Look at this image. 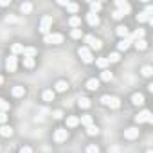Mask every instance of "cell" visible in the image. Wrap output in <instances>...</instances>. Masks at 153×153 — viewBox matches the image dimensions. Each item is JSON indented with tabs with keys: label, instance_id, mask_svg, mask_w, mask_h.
<instances>
[{
	"label": "cell",
	"instance_id": "1",
	"mask_svg": "<svg viewBox=\"0 0 153 153\" xmlns=\"http://www.w3.org/2000/svg\"><path fill=\"white\" fill-rule=\"evenodd\" d=\"M43 42L49 43V45H59V43L63 42V36H61L59 33H49V34L43 36Z\"/></svg>",
	"mask_w": 153,
	"mask_h": 153
},
{
	"label": "cell",
	"instance_id": "2",
	"mask_svg": "<svg viewBox=\"0 0 153 153\" xmlns=\"http://www.w3.org/2000/svg\"><path fill=\"white\" fill-rule=\"evenodd\" d=\"M101 103L106 105V106H110V108H119L121 106V99L115 97V96H103L101 97Z\"/></svg>",
	"mask_w": 153,
	"mask_h": 153
},
{
	"label": "cell",
	"instance_id": "3",
	"mask_svg": "<svg viewBox=\"0 0 153 153\" xmlns=\"http://www.w3.org/2000/svg\"><path fill=\"white\" fill-rule=\"evenodd\" d=\"M135 123H137V124H140V123H153V115H151V112H149V110H142V112H139V114L135 115Z\"/></svg>",
	"mask_w": 153,
	"mask_h": 153
},
{
	"label": "cell",
	"instance_id": "4",
	"mask_svg": "<svg viewBox=\"0 0 153 153\" xmlns=\"http://www.w3.org/2000/svg\"><path fill=\"white\" fill-rule=\"evenodd\" d=\"M51 25H52V16H43V18H42V22H40V33H42L43 36H45V34H49Z\"/></svg>",
	"mask_w": 153,
	"mask_h": 153
},
{
	"label": "cell",
	"instance_id": "5",
	"mask_svg": "<svg viewBox=\"0 0 153 153\" xmlns=\"http://www.w3.org/2000/svg\"><path fill=\"white\" fill-rule=\"evenodd\" d=\"M85 43H88V47H90V49H94V51H99V49L103 47V43H101V40H97V38H94L92 34H87V36H85Z\"/></svg>",
	"mask_w": 153,
	"mask_h": 153
},
{
	"label": "cell",
	"instance_id": "6",
	"mask_svg": "<svg viewBox=\"0 0 153 153\" xmlns=\"http://www.w3.org/2000/svg\"><path fill=\"white\" fill-rule=\"evenodd\" d=\"M78 54H79V58H81L85 63H92V61H94V56H92V52H90L88 47H79Z\"/></svg>",
	"mask_w": 153,
	"mask_h": 153
},
{
	"label": "cell",
	"instance_id": "7",
	"mask_svg": "<svg viewBox=\"0 0 153 153\" xmlns=\"http://www.w3.org/2000/svg\"><path fill=\"white\" fill-rule=\"evenodd\" d=\"M115 6H117V11H119L123 16L130 15V11H131V6H130L128 2H124V0H117V2H115Z\"/></svg>",
	"mask_w": 153,
	"mask_h": 153
},
{
	"label": "cell",
	"instance_id": "8",
	"mask_svg": "<svg viewBox=\"0 0 153 153\" xmlns=\"http://www.w3.org/2000/svg\"><path fill=\"white\" fill-rule=\"evenodd\" d=\"M67 139H68V130L67 128H58L54 131V140L56 142H65Z\"/></svg>",
	"mask_w": 153,
	"mask_h": 153
},
{
	"label": "cell",
	"instance_id": "9",
	"mask_svg": "<svg viewBox=\"0 0 153 153\" xmlns=\"http://www.w3.org/2000/svg\"><path fill=\"white\" fill-rule=\"evenodd\" d=\"M16 65H18V61H16V56H9L7 59H6V68H7V72H15L16 70Z\"/></svg>",
	"mask_w": 153,
	"mask_h": 153
},
{
	"label": "cell",
	"instance_id": "10",
	"mask_svg": "<svg viewBox=\"0 0 153 153\" xmlns=\"http://www.w3.org/2000/svg\"><path fill=\"white\" fill-rule=\"evenodd\" d=\"M137 137H139V128H126V130H124V139L133 140V139H137Z\"/></svg>",
	"mask_w": 153,
	"mask_h": 153
},
{
	"label": "cell",
	"instance_id": "11",
	"mask_svg": "<svg viewBox=\"0 0 153 153\" xmlns=\"http://www.w3.org/2000/svg\"><path fill=\"white\" fill-rule=\"evenodd\" d=\"M87 22H88L92 27H96V25H99V16H97L96 13H87Z\"/></svg>",
	"mask_w": 153,
	"mask_h": 153
},
{
	"label": "cell",
	"instance_id": "12",
	"mask_svg": "<svg viewBox=\"0 0 153 153\" xmlns=\"http://www.w3.org/2000/svg\"><path fill=\"white\" fill-rule=\"evenodd\" d=\"M131 43H133V42H131L130 38H124V40H121V42L117 43V49H119V51H126V49H130Z\"/></svg>",
	"mask_w": 153,
	"mask_h": 153
},
{
	"label": "cell",
	"instance_id": "13",
	"mask_svg": "<svg viewBox=\"0 0 153 153\" xmlns=\"http://www.w3.org/2000/svg\"><path fill=\"white\" fill-rule=\"evenodd\" d=\"M36 49L34 47H24V51H22V54H24V58H34L36 56Z\"/></svg>",
	"mask_w": 153,
	"mask_h": 153
},
{
	"label": "cell",
	"instance_id": "14",
	"mask_svg": "<svg viewBox=\"0 0 153 153\" xmlns=\"http://www.w3.org/2000/svg\"><path fill=\"white\" fill-rule=\"evenodd\" d=\"M117 34L124 40V38H128V36H130V29H128L126 25H119V27H117Z\"/></svg>",
	"mask_w": 153,
	"mask_h": 153
},
{
	"label": "cell",
	"instance_id": "15",
	"mask_svg": "<svg viewBox=\"0 0 153 153\" xmlns=\"http://www.w3.org/2000/svg\"><path fill=\"white\" fill-rule=\"evenodd\" d=\"M128 38H130L131 42H133V40H135V42H137V40H144V29H137V31H135L133 34H130Z\"/></svg>",
	"mask_w": 153,
	"mask_h": 153
},
{
	"label": "cell",
	"instance_id": "16",
	"mask_svg": "<svg viewBox=\"0 0 153 153\" xmlns=\"http://www.w3.org/2000/svg\"><path fill=\"white\" fill-rule=\"evenodd\" d=\"M87 88H88V90H97V88H99V79H96V78L88 79V81H87Z\"/></svg>",
	"mask_w": 153,
	"mask_h": 153
},
{
	"label": "cell",
	"instance_id": "17",
	"mask_svg": "<svg viewBox=\"0 0 153 153\" xmlns=\"http://www.w3.org/2000/svg\"><path fill=\"white\" fill-rule=\"evenodd\" d=\"M0 135H2V137H11V135H13V128L2 124V128H0Z\"/></svg>",
	"mask_w": 153,
	"mask_h": 153
},
{
	"label": "cell",
	"instance_id": "18",
	"mask_svg": "<svg viewBox=\"0 0 153 153\" xmlns=\"http://www.w3.org/2000/svg\"><path fill=\"white\" fill-rule=\"evenodd\" d=\"M11 92H13V96H15V97H22V96L25 94V88H24V87H20V85H16V87H13V90H11Z\"/></svg>",
	"mask_w": 153,
	"mask_h": 153
},
{
	"label": "cell",
	"instance_id": "19",
	"mask_svg": "<svg viewBox=\"0 0 153 153\" xmlns=\"http://www.w3.org/2000/svg\"><path fill=\"white\" fill-rule=\"evenodd\" d=\"M54 88H56V92H65V90H68V83L67 81H58Z\"/></svg>",
	"mask_w": 153,
	"mask_h": 153
},
{
	"label": "cell",
	"instance_id": "20",
	"mask_svg": "<svg viewBox=\"0 0 153 153\" xmlns=\"http://www.w3.org/2000/svg\"><path fill=\"white\" fill-rule=\"evenodd\" d=\"M42 99L47 101V103H51V101L54 99V90H45V92L42 94Z\"/></svg>",
	"mask_w": 153,
	"mask_h": 153
},
{
	"label": "cell",
	"instance_id": "21",
	"mask_svg": "<svg viewBox=\"0 0 153 153\" xmlns=\"http://www.w3.org/2000/svg\"><path fill=\"white\" fill-rule=\"evenodd\" d=\"M131 103H133V105H142V103H144V96L139 94V92L133 94V96H131Z\"/></svg>",
	"mask_w": 153,
	"mask_h": 153
},
{
	"label": "cell",
	"instance_id": "22",
	"mask_svg": "<svg viewBox=\"0 0 153 153\" xmlns=\"http://www.w3.org/2000/svg\"><path fill=\"white\" fill-rule=\"evenodd\" d=\"M78 124H79L78 117H67V128H76Z\"/></svg>",
	"mask_w": 153,
	"mask_h": 153
},
{
	"label": "cell",
	"instance_id": "23",
	"mask_svg": "<svg viewBox=\"0 0 153 153\" xmlns=\"http://www.w3.org/2000/svg\"><path fill=\"white\" fill-rule=\"evenodd\" d=\"M68 24H70V27H74V29H78V27L81 25V20H79V16H70Z\"/></svg>",
	"mask_w": 153,
	"mask_h": 153
},
{
	"label": "cell",
	"instance_id": "24",
	"mask_svg": "<svg viewBox=\"0 0 153 153\" xmlns=\"http://www.w3.org/2000/svg\"><path fill=\"white\" fill-rule=\"evenodd\" d=\"M137 22H139V24H142V22H153V20H151V16H148V15L142 11V13H139V15H137Z\"/></svg>",
	"mask_w": 153,
	"mask_h": 153
},
{
	"label": "cell",
	"instance_id": "25",
	"mask_svg": "<svg viewBox=\"0 0 153 153\" xmlns=\"http://www.w3.org/2000/svg\"><path fill=\"white\" fill-rule=\"evenodd\" d=\"M96 65H97L99 68H103V70H106V67H108L110 63H108V59H106V58H99V59H96Z\"/></svg>",
	"mask_w": 153,
	"mask_h": 153
},
{
	"label": "cell",
	"instance_id": "26",
	"mask_svg": "<svg viewBox=\"0 0 153 153\" xmlns=\"http://www.w3.org/2000/svg\"><path fill=\"white\" fill-rule=\"evenodd\" d=\"M65 7H67V11H68V13H72V15L79 11V6H78V4H74V2H68Z\"/></svg>",
	"mask_w": 153,
	"mask_h": 153
},
{
	"label": "cell",
	"instance_id": "27",
	"mask_svg": "<svg viewBox=\"0 0 153 153\" xmlns=\"http://www.w3.org/2000/svg\"><path fill=\"white\" fill-rule=\"evenodd\" d=\"M20 11H22L24 15H27V13H31V11H33V4H29V2H24V4L20 6Z\"/></svg>",
	"mask_w": 153,
	"mask_h": 153
},
{
	"label": "cell",
	"instance_id": "28",
	"mask_svg": "<svg viewBox=\"0 0 153 153\" xmlns=\"http://www.w3.org/2000/svg\"><path fill=\"white\" fill-rule=\"evenodd\" d=\"M9 108H11V105H9L6 99L0 97V112H9Z\"/></svg>",
	"mask_w": 153,
	"mask_h": 153
},
{
	"label": "cell",
	"instance_id": "29",
	"mask_svg": "<svg viewBox=\"0 0 153 153\" xmlns=\"http://www.w3.org/2000/svg\"><path fill=\"white\" fill-rule=\"evenodd\" d=\"M112 78H114V74H112L110 70H103V72H101V79H103V81H112Z\"/></svg>",
	"mask_w": 153,
	"mask_h": 153
},
{
	"label": "cell",
	"instance_id": "30",
	"mask_svg": "<svg viewBox=\"0 0 153 153\" xmlns=\"http://www.w3.org/2000/svg\"><path fill=\"white\" fill-rule=\"evenodd\" d=\"M11 51H13V56H16V54H22V51H24V45H20V43H13Z\"/></svg>",
	"mask_w": 153,
	"mask_h": 153
},
{
	"label": "cell",
	"instance_id": "31",
	"mask_svg": "<svg viewBox=\"0 0 153 153\" xmlns=\"http://www.w3.org/2000/svg\"><path fill=\"white\" fill-rule=\"evenodd\" d=\"M106 59H108V63H117L121 59V56H119V52H112L110 56H106Z\"/></svg>",
	"mask_w": 153,
	"mask_h": 153
},
{
	"label": "cell",
	"instance_id": "32",
	"mask_svg": "<svg viewBox=\"0 0 153 153\" xmlns=\"http://www.w3.org/2000/svg\"><path fill=\"white\" fill-rule=\"evenodd\" d=\"M99 11H101V4L99 2H90V13H96L97 15Z\"/></svg>",
	"mask_w": 153,
	"mask_h": 153
},
{
	"label": "cell",
	"instance_id": "33",
	"mask_svg": "<svg viewBox=\"0 0 153 153\" xmlns=\"http://www.w3.org/2000/svg\"><path fill=\"white\" fill-rule=\"evenodd\" d=\"M79 123H81V124H85V126H90V124H94V123H92V117H90V115H81Z\"/></svg>",
	"mask_w": 153,
	"mask_h": 153
},
{
	"label": "cell",
	"instance_id": "34",
	"mask_svg": "<svg viewBox=\"0 0 153 153\" xmlns=\"http://www.w3.org/2000/svg\"><path fill=\"white\" fill-rule=\"evenodd\" d=\"M87 133L88 135H97L99 133V128L96 124H90V126H87Z\"/></svg>",
	"mask_w": 153,
	"mask_h": 153
},
{
	"label": "cell",
	"instance_id": "35",
	"mask_svg": "<svg viewBox=\"0 0 153 153\" xmlns=\"http://www.w3.org/2000/svg\"><path fill=\"white\" fill-rule=\"evenodd\" d=\"M140 72H142V76H144V78H149V76L153 74V68H151L149 65H146V67H142V70H140Z\"/></svg>",
	"mask_w": 153,
	"mask_h": 153
},
{
	"label": "cell",
	"instance_id": "36",
	"mask_svg": "<svg viewBox=\"0 0 153 153\" xmlns=\"http://www.w3.org/2000/svg\"><path fill=\"white\" fill-rule=\"evenodd\" d=\"M78 105H79V108H88V106H90V99H88V97H81Z\"/></svg>",
	"mask_w": 153,
	"mask_h": 153
},
{
	"label": "cell",
	"instance_id": "37",
	"mask_svg": "<svg viewBox=\"0 0 153 153\" xmlns=\"http://www.w3.org/2000/svg\"><path fill=\"white\" fill-rule=\"evenodd\" d=\"M135 47H137V51H144V49L148 47V43H146L144 40H137V42H135Z\"/></svg>",
	"mask_w": 153,
	"mask_h": 153
},
{
	"label": "cell",
	"instance_id": "38",
	"mask_svg": "<svg viewBox=\"0 0 153 153\" xmlns=\"http://www.w3.org/2000/svg\"><path fill=\"white\" fill-rule=\"evenodd\" d=\"M24 67L25 68H33L34 67V59L33 58H24Z\"/></svg>",
	"mask_w": 153,
	"mask_h": 153
},
{
	"label": "cell",
	"instance_id": "39",
	"mask_svg": "<svg viewBox=\"0 0 153 153\" xmlns=\"http://www.w3.org/2000/svg\"><path fill=\"white\" fill-rule=\"evenodd\" d=\"M70 36H72L74 40H78V38H81V36H83V33H81V29H72Z\"/></svg>",
	"mask_w": 153,
	"mask_h": 153
},
{
	"label": "cell",
	"instance_id": "40",
	"mask_svg": "<svg viewBox=\"0 0 153 153\" xmlns=\"http://www.w3.org/2000/svg\"><path fill=\"white\" fill-rule=\"evenodd\" d=\"M87 153H99V148H97L96 144H90V146L87 148Z\"/></svg>",
	"mask_w": 153,
	"mask_h": 153
},
{
	"label": "cell",
	"instance_id": "41",
	"mask_svg": "<svg viewBox=\"0 0 153 153\" xmlns=\"http://www.w3.org/2000/svg\"><path fill=\"white\" fill-rule=\"evenodd\" d=\"M7 121V114L6 112H0V124H4Z\"/></svg>",
	"mask_w": 153,
	"mask_h": 153
},
{
	"label": "cell",
	"instance_id": "42",
	"mask_svg": "<svg viewBox=\"0 0 153 153\" xmlns=\"http://www.w3.org/2000/svg\"><path fill=\"white\" fill-rule=\"evenodd\" d=\"M20 153H33V149L29 146H24V148H20Z\"/></svg>",
	"mask_w": 153,
	"mask_h": 153
},
{
	"label": "cell",
	"instance_id": "43",
	"mask_svg": "<svg viewBox=\"0 0 153 153\" xmlns=\"http://www.w3.org/2000/svg\"><path fill=\"white\" fill-rule=\"evenodd\" d=\"M112 16H114V18H115V20H119V18H123V15H121V13H119V11H117V9H115V11H114V13H112Z\"/></svg>",
	"mask_w": 153,
	"mask_h": 153
},
{
	"label": "cell",
	"instance_id": "44",
	"mask_svg": "<svg viewBox=\"0 0 153 153\" xmlns=\"http://www.w3.org/2000/svg\"><path fill=\"white\" fill-rule=\"evenodd\" d=\"M61 117H63V112L61 110H56L54 112V119H61Z\"/></svg>",
	"mask_w": 153,
	"mask_h": 153
},
{
	"label": "cell",
	"instance_id": "45",
	"mask_svg": "<svg viewBox=\"0 0 153 153\" xmlns=\"http://www.w3.org/2000/svg\"><path fill=\"white\" fill-rule=\"evenodd\" d=\"M144 13H146L148 16H151V13H153V7H151V6H148V7L144 9Z\"/></svg>",
	"mask_w": 153,
	"mask_h": 153
},
{
	"label": "cell",
	"instance_id": "46",
	"mask_svg": "<svg viewBox=\"0 0 153 153\" xmlns=\"http://www.w3.org/2000/svg\"><path fill=\"white\" fill-rule=\"evenodd\" d=\"M0 6H2V7H7V6H9V0H0Z\"/></svg>",
	"mask_w": 153,
	"mask_h": 153
},
{
	"label": "cell",
	"instance_id": "47",
	"mask_svg": "<svg viewBox=\"0 0 153 153\" xmlns=\"http://www.w3.org/2000/svg\"><path fill=\"white\" fill-rule=\"evenodd\" d=\"M2 81H4V78H2V76H0V85H2Z\"/></svg>",
	"mask_w": 153,
	"mask_h": 153
},
{
	"label": "cell",
	"instance_id": "48",
	"mask_svg": "<svg viewBox=\"0 0 153 153\" xmlns=\"http://www.w3.org/2000/svg\"><path fill=\"white\" fill-rule=\"evenodd\" d=\"M146 153H151V149H148V151H146Z\"/></svg>",
	"mask_w": 153,
	"mask_h": 153
}]
</instances>
